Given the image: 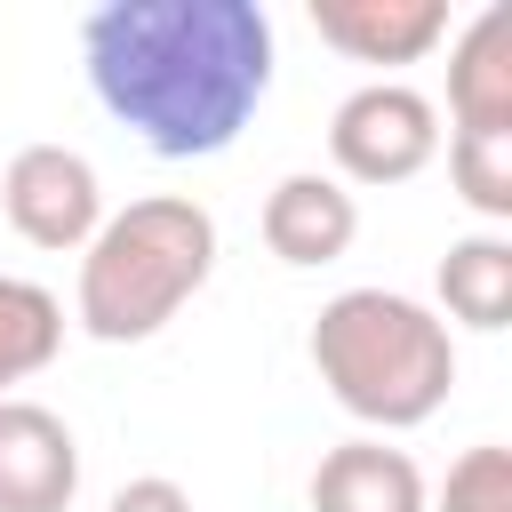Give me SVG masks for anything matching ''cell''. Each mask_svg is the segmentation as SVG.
<instances>
[{
	"label": "cell",
	"instance_id": "cell-1",
	"mask_svg": "<svg viewBox=\"0 0 512 512\" xmlns=\"http://www.w3.org/2000/svg\"><path fill=\"white\" fill-rule=\"evenodd\" d=\"M96 104L160 160H216L272 96V16L256 0H104L80 24Z\"/></svg>",
	"mask_w": 512,
	"mask_h": 512
},
{
	"label": "cell",
	"instance_id": "cell-2",
	"mask_svg": "<svg viewBox=\"0 0 512 512\" xmlns=\"http://www.w3.org/2000/svg\"><path fill=\"white\" fill-rule=\"evenodd\" d=\"M328 400L376 432H416L456 392V336L432 304L400 288H344L312 312L304 336Z\"/></svg>",
	"mask_w": 512,
	"mask_h": 512
},
{
	"label": "cell",
	"instance_id": "cell-3",
	"mask_svg": "<svg viewBox=\"0 0 512 512\" xmlns=\"http://www.w3.org/2000/svg\"><path fill=\"white\" fill-rule=\"evenodd\" d=\"M216 272V216L192 192H144L120 216L96 224L80 248V288L72 320L96 344H144L160 336Z\"/></svg>",
	"mask_w": 512,
	"mask_h": 512
},
{
	"label": "cell",
	"instance_id": "cell-4",
	"mask_svg": "<svg viewBox=\"0 0 512 512\" xmlns=\"http://www.w3.org/2000/svg\"><path fill=\"white\" fill-rule=\"evenodd\" d=\"M432 152H440V112L408 80H368L328 112V160H336L344 192L352 184H408L432 168Z\"/></svg>",
	"mask_w": 512,
	"mask_h": 512
},
{
	"label": "cell",
	"instance_id": "cell-5",
	"mask_svg": "<svg viewBox=\"0 0 512 512\" xmlns=\"http://www.w3.org/2000/svg\"><path fill=\"white\" fill-rule=\"evenodd\" d=\"M0 208H8L16 240L48 248V256H80L104 224V176L72 144H16L0 168Z\"/></svg>",
	"mask_w": 512,
	"mask_h": 512
},
{
	"label": "cell",
	"instance_id": "cell-6",
	"mask_svg": "<svg viewBox=\"0 0 512 512\" xmlns=\"http://www.w3.org/2000/svg\"><path fill=\"white\" fill-rule=\"evenodd\" d=\"M80 496V440L40 400H0V512H72Z\"/></svg>",
	"mask_w": 512,
	"mask_h": 512
},
{
	"label": "cell",
	"instance_id": "cell-7",
	"mask_svg": "<svg viewBox=\"0 0 512 512\" xmlns=\"http://www.w3.org/2000/svg\"><path fill=\"white\" fill-rule=\"evenodd\" d=\"M352 240H360V200H352L336 176L296 168V176H280V184L264 192V248H272L280 264L320 272V264H336Z\"/></svg>",
	"mask_w": 512,
	"mask_h": 512
},
{
	"label": "cell",
	"instance_id": "cell-8",
	"mask_svg": "<svg viewBox=\"0 0 512 512\" xmlns=\"http://www.w3.org/2000/svg\"><path fill=\"white\" fill-rule=\"evenodd\" d=\"M312 32L352 64H424L448 40V0H312Z\"/></svg>",
	"mask_w": 512,
	"mask_h": 512
},
{
	"label": "cell",
	"instance_id": "cell-9",
	"mask_svg": "<svg viewBox=\"0 0 512 512\" xmlns=\"http://www.w3.org/2000/svg\"><path fill=\"white\" fill-rule=\"evenodd\" d=\"M448 136H512V8H480L448 48Z\"/></svg>",
	"mask_w": 512,
	"mask_h": 512
},
{
	"label": "cell",
	"instance_id": "cell-10",
	"mask_svg": "<svg viewBox=\"0 0 512 512\" xmlns=\"http://www.w3.org/2000/svg\"><path fill=\"white\" fill-rule=\"evenodd\" d=\"M312 512H424V472L408 448L336 440L312 464Z\"/></svg>",
	"mask_w": 512,
	"mask_h": 512
},
{
	"label": "cell",
	"instance_id": "cell-11",
	"mask_svg": "<svg viewBox=\"0 0 512 512\" xmlns=\"http://www.w3.org/2000/svg\"><path fill=\"white\" fill-rule=\"evenodd\" d=\"M440 304H448V320L496 336L512 320V240L504 232L448 240V256H440Z\"/></svg>",
	"mask_w": 512,
	"mask_h": 512
},
{
	"label": "cell",
	"instance_id": "cell-12",
	"mask_svg": "<svg viewBox=\"0 0 512 512\" xmlns=\"http://www.w3.org/2000/svg\"><path fill=\"white\" fill-rule=\"evenodd\" d=\"M56 352H64V304L40 280L0 272V400H8V384L40 376Z\"/></svg>",
	"mask_w": 512,
	"mask_h": 512
},
{
	"label": "cell",
	"instance_id": "cell-13",
	"mask_svg": "<svg viewBox=\"0 0 512 512\" xmlns=\"http://www.w3.org/2000/svg\"><path fill=\"white\" fill-rule=\"evenodd\" d=\"M456 200L488 224H512V136H448Z\"/></svg>",
	"mask_w": 512,
	"mask_h": 512
},
{
	"label": "cell",
	"instance_id": "cell-14",
	"mask_svg": "<svg viewBox=\"0 0 512 512\" xmlns=\"http://www.w3.org/2000/svg\"><path fill=\"white\" fill-rule=\"evenodd\" d=\"M424 512H512V448L480 440L448 464L440 496H424Z\"/></svg>",
	"mask_w": 512,
	"mask_h": 512
},
{
	"label": "cell",
	"instance_id": "cell-15",
	"mask_svg": "<svg viewBox=\"0 0 512 512\" xmlns=\"http://www.w3.org/2000/svg\"><path fill=\"white\" fill-rule=\"evenodd\" d=\"M104 512H192V496H184L168 472H144V480H120Z\"/></svg>",
	"mask_w": 512,
	"mask_h": 512
}]
</instances>
